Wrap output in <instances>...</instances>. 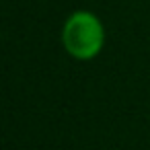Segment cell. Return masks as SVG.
Masks as SVG:
<instances>
[{
  "label": "cell",
  "mask_w": 150,
  "mask_h": 150,
  "mask_svg": "<svg viewBox=\"0 0 150 150\" xmlns=\"http://www.w3.org/2000/svg\"><path fill=\"white\" fill-rule=\"evenodd\" d=\"M64 45L74 58H93L103 45V27L99 19L91 13L72 15L64 27Z\"/></svg>",
  "instance_id": "cell-1"
}]
</instances>
